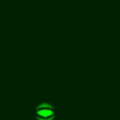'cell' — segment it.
Wrapping results in <instances>:
<instances>
[{
	"mask_svg": "<svg viewBox=\"0 0 120 120\" xmlns=\"http://www.w3.org/2000/svg\"><path fill=\"white\" fill-rule=\"evenodd\" d=\"M35 114L40 120H51L54 116H55V109L49 105H38L37 109H35Z\"/></svg>",
	"mask_w": 120,
	"mask_h": 120,
	"instance_id": "obj_1",
	"label": "cell"
}]
</instances>
